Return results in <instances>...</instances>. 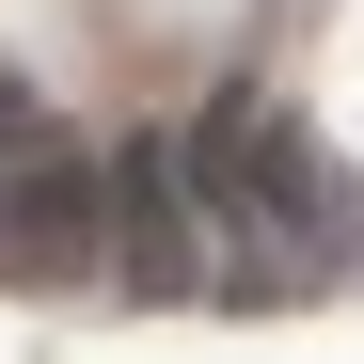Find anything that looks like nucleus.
<instances>
[{
    "label": "nucleus",
    "mask_w": 364,
    "mask_h": 364,
    "mask_svg": "<svg viewBox=\"0 0 364 364\" xmlns=\"http://www.w3.org/2000/svg\"><path fill=\"white\" fill-rule=\"evenodd\" d=\"M174 159H191L206 254H222L237 301H301V285H333V269L364 254V191H348V159L301 127L269 80H222L191 127H174Z\"/></svg>",
    "instance_id": "nucleus-1"
},
{
    "label": "nucleus",
    "mask_w": 364,
    "mask_h": 364,
    "mask_svg": "<svg viewBox=\"0 0 364 364\" xmlns=\"http://www.w3.org/2000/svg\"><path fill=\"white\" fill-rule=\"evenodd\" d=\"M95 285H127V301L222 285V269H206V206H191L174 127H111V143H95Z\"/></svg>",
    "instance_id": "nucleus-3"
},
{
    "label": "nucleus",
    "mask_w": 364,
    "mask_h": 364,
    "mask_svg": "<svg viewBox=\"0 0 364 364\" xmlns=\"http://www.w3.org/2000/svg\"><path fill=\"white\" fill-rule=\"evenodd\" d=\"M0 285H95V143L0 80Z\"/></svg>",
    "instance_id": "nucleus-2"
}]
</instances>
